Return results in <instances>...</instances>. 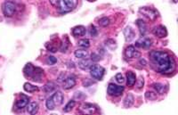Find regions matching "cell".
<instances>
[{
  "label": "cell",
  "instance_id": "11",
  "mask_svg": "<svg viewBox=\"0 0 178 115\" xmlns=\"http://www.w3.org/2000/svg\"><path fill=\"white\" fill-rule=\"evenodd\" d=\"M76 85V79L73 77V76H69L67 77L63 82V88L66 89V90H69V89H71L73 88Z\"/></svg>",
  "mask_w": 178,
  "mask_h": 115
},
{
  "label": "cell",
  "instance_id": "42",
  "mask_svg": "<svg viewBox=\"0 0 178 115\" xmlns=\"http://www.w3.org/2000/svg\"><path fill=\"white\" fill-rule=\"evenodd\" d=\"M173 1H174V3H176H176H177L178 0H173Z\"/></svg>",
  "mask_w": 178,
  "mask_h": 115
},
{
  "label": "cell",
  "instance_id": "13",
  "mask_svg": "<svg viewBox=\"0 0 178 115\" xmlns=\"http://www.w3.org/2000/svg\"><path fill=\"white\" fill-rule=\"evenodd\" d=\"M86 32H87V30L82 25H78V26H76L72 29V35L76 38L85 36Z\"/></svg>",
  "mask_w": 178,
  "mask_h": 115
},
{
  "label": "cell",
  "instance_id": "40",
  "mask_svg": "<svg viewBox=\"0 0 178 115\" xmlns=\"http://www.w3.org/2000/svg\"><path fill=\"white\" fill-rule=\"evenodd\" d=\"M139 63H140V64H142V65H143V66L147 65V62L144 60V59H141V60L139 61Z\"/></svg>",
  "mask_w": 178,
  "mask_h": 115
},
{
  "label": "cell",
  "instance_id": "31",
  "mask_svg": "<svg viewBox=\"0 0 178 115\" xmlns=\"http://www.w3.org/2000/svg\"><path fill=\"white\" fill-rule=\"evenodd\" d=\"M46 106H47V108L48 110H50V111H53L54 109V107H55V104L53 103V99H52V97H50L48 98L47 100V102H46Z\"/></svg>",
  "mask_w": 178,
  "mask_h": 115
},
{
  "label": "cell",
  "instance_id": "19",
  "mask_svg": "<svg viewBox=\"0 0 178 115\" xmlns=\"http://www.w3.org/2000/svg\"><path fill=\"white\" fill-rule=\"evenodd\" d=\"M136 76L133 72H128L126 73V85L128 87H133L136 84Z\"/></svg>",
  "mask_w": 178,
  "mask_h": 115
},
{
  "label": "cell",
  "instance_id": "12",
  "mask_svg": "<svg viewBox=\"0 0 178 115\" xmlns=\"http://www.w3.org/2000/svg\"><path fill=\"white\" fill-rule=\"evenodd\" d=\"M123 33H124L125 38H126V42H129L132 39H134V38L136 36V33L134 30L131 28L130 26H127L125 28V30H123Z\"/></svg>",
  "mask_w": 178,
  "mask_h": 115
},
{
  "label": "cell",
  "instance_id": "37",
  "mask_svg": "<svg viewBox=\"0 0 178 115\" xmlns=\"http://www.w3.org/2000/svg\"><path fill=\"white\" fill-rule=\"evenodd\" d=\"M91 60H92V62H98V61L101 60V56L95 54V53H93L91 55Z\"/></svg>",
  "mask_w": 178,
  "mask_h": 115
},
{
  "label": "cell",
  "instance_id": "23",
  "mask_svg": "<svg viewBox=\"0 0 178 115\" xmlns=\"http://www.w3.org/2000/svg\"><path fill=\"white\" fill-rule=\"evenodd\" d=\"M105 46H106L107 48H109L111 51H114V50H116L117 48H118L117 42H116L114 39H112V38L107 39L106 41H105Z\"/></svg>",
  "mask_w": 178,
  "mask_h": 115
},
{
  "label": "cell",
  "instance_id": "18",
  "mask_svg": "<svg viewBox=\"0 0 178 115\" xmlns=\"http://www.w3.org/2000/svg\"><path fill=\"white\" fill-rule=\"evenodd\" d=\"M38 104L36 102H32V103H28V105L26 106V110H27V112L29 114H36L38 111Z\"/></svg>",
  "mask_w": 178,
  "mask_h": 115
},
{
  "label": "cell",
  "instance_id": "17",
  "mask_svg": "<svg viewBox=\"0 0 178 115\" xmlns=\"http://www.w3.org/2000/svg\"><path fill=\"white\" fill-rule=\"evenodd\" d=\"M93 65V62L91 59H87V58H84L78 62V67L82 70H87L90 69V67Z\"/></svg>",
  "mask_w": 178,
  "mask_h": 115
},
{
  "label": "cell",
  "instance_id": "2",
  "mask_svg": "<svg viewBox=\"0 0 178 115\" xmlns=\"http://www.w3.org/2000/svg\"><path fill=\"white\" fill-rule=\"evenodd\" d=\"M50 2L62 13L71 12L77 5V0H50Z\"/></svg>",
  "mask_w": 178,
  "mask_h": 115
},
{
  "label": "cell",
  "instance_id": "33",
  "mask_svg": "<svg viewBox=\"0 0 178 115\" xmlns=\"http://www.w3.org/2000/svg\"><path fill=\"white\" fill-rule=\"evenodd\" d=\"M115 79H116V81H117L119 84H123L125 82L124 76H123L121 73H118V74L115 76Z\"/></svg>",
  "mask_w": 178,
  "mask_h": 115
},
{
  "label": "cell",
  "instance_id": "41",
  "mask_svg": "<svg viewBox=\"0 0 178 115\" xmlns=\"http://www.w3.org/2000/svg\"><path fill=\"white\" fill-rule=\"evenodd\" d=\"M87 1H88V2H95L96 0H87Z\"/></svg>",
  "mask_w": 178,
  "mask_h": 115
},
{
  "label": "cell",
  "instance_id": "36",
  "mask_svg": "<svg viewBox=\"0 0 178 115\" xmlns=\"http://www.w3.org/2000/svg\"><path fill=\"white\" fill-rule=\"evenodd\" d=\"M68 47H69V41H67V43L64 42V41H62V42L61 43V51L62 52H66L67 51V49H68Z\"/></svg>",
  "mask_w": 178,
  "mask_h": 115
},
{
  "label": "cell",
  "instance_id": "7",
  "mask_svg": "<svg viewBox=\"0 0 178 115\" xmlns=\"http://www.w3.org/2000/svg\"><path fill=\"white\" fill-rule=\"evenodd\" d=\"M125 90V88L123 86H119L114 84V83H110L107 88V92L110 96L111 97H120Z\"/></svg>",
  "mask_w": 178,
  "mask_h": 115
},
{
  "label": "cell",
  "instance_id": "3",
  "mask_svg": "<svg viewBox=\"0 0 178 115\" xmlns=\"http://www.w3.org/2000/svg\"><path fill=\"white\" fill-rule=\"evenodd\" d=\"M24 74L27 77H30L33 79L34 81H40L39 79H41L42 74H43V71L40 68H35L31 63H27L23 69Z\"/></svg>",
  "mask_w": 178,
  "mask_h": 115
},
{
  "label": "cell",
  "instance_id": "22",
  "mask_svg": "<svg viewBox=\"0 0 178 115\" xmlns=\"http://www.w3.org/2000/svg\"><path fill=\"white\" fill-rule=\"evenodd\" d=\"M152 87H153L155 91H156L158 94H160V95H163L166 90V86L164 85V84H161V83H154V84L152 85Z\"/></svg>",
  "mask_w": 178,
  "mask_h": 115
},
{
  "label": "cell",
  "instance_id": "38",
  "mask_svg": "<svg viewBox=\"0 0 178 115\" xmlns=\"http://www.w3.org/2000/svg\"><path fill=\"white\" fill-rule=\"evenodd\" d=\"M47 48L50 51V52H53V53H55L56 51H57V48L56 47H53V44H50V46L49 45H47Z\"/></svg>",
  "mask_w": 178,
  "mask_h": 115
},
{
  "label": "cell",
  "instance_id": "29",
  "mask_svg": "<svg viewBox=\"0 0 178 115\" xmlns=\"http://www.w3.org/2000/svg\"><path fill=\"white\" fill-rule=\"evenodd\" d=\"M145 98L149 101H154L157 99V94L152 91H147L145 93Z\"/></svg>",
  "mask_w": 178,
  "mask_h": 115
},
{
  "label": "cell",
  "instance_id": "5",
  "mask_svg": "<svg viewBox=\"0 0 178 115\" xmlns=\"http://www.w3.org/2000/svg\"><path fill=\"white\" fill-rule=\"evenodd\" d=\"M105 72V69L100 65H92L90 67V74L96 80H101Z\"/></svg>",
  "mask_w": 178,
  "mask_h": 115
},
{
  "label": "cell",
  "instance_id": "25",
  "mask_svg": "<svg viewBox=\"0 0 178 115\" xmlns=\"http://www.w3.org/2000/svg\"><path fill=\"white\" fill-rule=\"evenodd\" d=\"M23 88L24 90L26 91V92H28V93H34V92H37V91L38 90L37 87L32 85V84H30L29 82H27V83L24 84Z\"/></svg>",
  "mask_w": 178,
  "mask_h": 115
},
{
  "label": "cell",
  "instance_id": "6",
  "mask_svg": "<svg viewBox=\"0 0 178 115\" xmlns=\"http://www.w3.org/2000/svg\"><path fill=\"white\" fill-rule=\"evenodd\" d=\"M139 12L142 13L144 17H146L148 20L152 21V22L158 18V12H157V11H155L154 9H152L151 7H148V6L141 7L139 9Z\"/></svg>",
  "mask_w": 178,
  "mask_h": 115
},
{
  "label": "cell",
  "instance_id": "35",
  "mask_svg": "<svg viewBox=\"0 0 178 115\" xmlns=\"http://www.w3.org/2000/svg\"><path fill=\"white\" fill-rule=\"evenodd\" d=\"M90 35L92 37H96L98 35V31L94 25H91V27H90Z\"/></svg>",
  "mask_w": 178,
  "mask_h": 115
},
{
  "label": "cell",
  "instance_id": "26",
  "mask_svg": "<svg viewBox=\"0 0 178 115\" xmlns=\"http://www.w3.org/2000/svg\"><path fill=\"white\" fill-rule=\"evenodd\" d=\"M77 46H78V47H80L81 48L87 49V48H88L89 47H90V42H89V40L87 39V38H82V39L78 40V42H77Z\"/></svg>",
  "mask_w": 178,
  "mask_h": 115
},
{
  "label": "cell",
  "instance_id": "30",
  "mask_svg": "<svg viewBox=\"0 0 178 115\" xmlns=\"http://www.w3.org/2000/svg\"><path fill=\"white\" fill-rule=\"evenodd\" d=\"M98 23H99V25L101 26V27H107V26H109V24L111 23V21H110V19L107 18V17H102V18L99 20Z\"/></svg>",
  "mask_w": 178,
  "mask_h": 115
},
{
  "label": "cell",
  "instance_id": "21",
  "mask_svg": "<svg viewBox=\"0 0 178 115\" xmlns=\"http://www.w3.org/2000/svg\"><path fill=\"white\" fill-rule=\"evenodd\" d=\"M75 56L77 57V59H84V58H87L89 55L88 51H87L86 49H77L75 51L74 53Z\"/></svg>",
  "mask_w": 178,
  "mask_h": 115
},
{
  "label": "cell",
  "instance_id": "9",
  "mask_svg": "<svg viewBox=\"0 0 178 115\" xmlns=\"http://www.w3.org/2000/svg\"><path fill=\"white\" fill-rule=\"evenodd\" d=\"M152 33L155 37L159 38H164L167 36V30L166 28L163 25H159L153 28Z\"/></svg>",
  "mask_w": 178,
  "mask_h": 115
},
{
  "label": "cell",
  "instance_id": "20",
  "mask_svg": "<svg viewBox=\"0 0 178 115\" xmlns=\"http://www.w3.org/2000/svg\"><path fill=\"white\" fill-rule=\"evenodd\" d=\"M136 23L139 28L141 36H144L145 33L147 32V26H146V23L144 22V21H142V19H138V20H136Z\"/></svg>",
  "mask_w": 178,
  "mask_h": 115
},
{
  "label": "cell",
  "instance_id": "34",
  "mask_svg": "<svg viewBox=\"0 0 178 115\" xmlns=\"http://www.w3.org/2000/svg\"><path fill=\"white\" fill-rule=\"evenodd\" d=\"M57 62V59L54 56H48L47 58V63L48 65H53Z\"/></svg>",
  "mask_w": 178,
  "mask_h": 115
},
{
  "label": "cell",
  "instance_id": "8",
  "mask_svg": "<svg viewBox=\"0 0 178 115\" xmlns=\"http://www.w3.org/2000/svg\"><path fill=\"white\" fill-rule=\"evenodd\" d=\"M125 55L128 59H133V58H139L141 56V54L139 51H137L134 46H129L125 50Z\"/></svg>",
  "mask_w": 178,
  "mask_h": 115
},
{
  "label": "cell",
  "instance_id": "4",
  "mask_svg": "<svg viewBox=\"0 0 178 115\" xmlns=\"http://www.w3.org/2000/svg\"><path fill=\"white\" fill-rule=\"evenodd\" d=\"M2 11L6 17H12L16 11V6L12 1H5L2 5Z\"/></svg>",
  "mask_w": 178,
  "mask_h": 115
},
{
  "label": "cell",
  "instance_id": "10",
  "mask_svg": "<svg viewBox=\"0 0 178 115\" xmlns=\"http://www.w3.org/2000/svg\"><path fill=\"white\" fill-rule=\"evenodd\" d=\"M152 44V40L151 38H144L142 37L138 41H136V47H138V48H149Z\"/></svg>",
  "mask_w": 178,
  "mask_h": 115
},
{
  "label": "cell",
  "instance_id": "39",
  "mask_svg": "<svg viewBox=\"0 0 178 115\" xmlns=\"http://www.w3.org/2000/svg\"><path fill=\"white\" fill-rule=\"evenodd\" d=\"M92 84H94V81H91L90 79H87L86 80H84L83 85H84V87H85V88H88L89 86L92 85Z\"/></svg>",
  "mask_w": 178,
  "mask_h": 115
},
{
  "label": "cell",
  "instance_id": "32",
  "mask_svg": "<svg viewBox=\"0 0 178 115\" xmlns=\"http://www.w3.org/2000/svg\"><path fill=\"white\" fill-rule=\"evenodd\" d=\"M136 88L138 89H141L143 88V85H144V79H143V77L142 76H140L138 79H136Z\"/></svg>",
  "mask_w": 178,
  "mask_h": 115
},
{
  "label": "cell",
  "instance_id": "15",
  "mask_svg": "<svg viewBox=\"0 0 178 115\" xmlns=\"http://www.w3.org/2000/svg\"><path fill=\"white\" fill-rule=\"evenodd\" d=\"M81 112L83 113H88V114H92V113H95V112L97 111L96 107L95 105H93L92 103H85L81 106Z\"/></svg>",
  "mask_w": 178,
  "mask_h": 115
},
{
  "label": "cell",
  "instance_id": "16",
  "mask_svg": "<svg viewBox=\"0 0 178 115\" xmlns=\"http://www.w3.org/2000/svg\"><path fill=\"white\" fill-rule=\"evenodd\" d=\"M51 97H52V99H53L55 106H56V105L59 106V105L62 104V103H63V95H62V93L60 92V91L55 92L53 96H51Z\"/></svg>",
  "mask_w": 178,
  "mask_h": 115
},
{
  "label": "cell",
  "instance_id": "1",
  "mask_svg": "<svg viewBox=\"0 0 178 115\" xmlns=\"http://www.w3.org/2000/svg\"><path fill=\"white\" fill-rule=\"evenodd\" d=\"M149 57L152 66L159 72L168 74L176 70V62L166 52L153 50L149 53Z\"/></svg>",
  "mask_w": 178,
  "mask_h": 115
},
{
  "label": "cell",
  "instance_id": "24",
  "mask_svg": "<svg viewBox=\"0 0 178 115\" xmlns=\"http://www.w3.org/2000/svg\"><path fill=\"white\" fill-rule=\"evenodd\" d=\"M134 102H135V98L133 97V95H127L126 97L125 98L124 100V106L125 107H126V108H129L131 107L133 104H134Z\"/></svg>",
  "mask_w": 178,
  "mask_h": 115
},
{
  "label": "cell",
  "instance_id": "27",
  "mask_svg": "<svg viewBox=\"0 0 178 115\" xmlns=\"http://www.w3.org/2000/svg\"><path fill=\"white\" fill-rule=\"evenodd\" d=\"M55 84L53 83V82H47L46 85H45V87H44V90H45V92L46 93H52L54 89H55Z\"/></svg>",
  "mask_w": 178,
  "mask_h": 115
},
{
  "label": "cell",
  "instance_id": "14",
  "mask_svg": "<svg viewBox=\"0 0 178 115\" xmlns=\"http://www.w3.org/2000/svg\"><path fill=\"white\" fill-rule=\"evenodd\" d=\"M29 101H30L29 97H26V96H24V95H22V98L18 99L17 101H16V103H15V106L17 107L18 109H22V108H25V107L28 105Z\"/></svg>",
  "mask_w": 178,
  "mask_h": 115
},
{
  "label": "cell",
  "instance_id": "28",
  "mask_svg": "<svg viewBox=\"0 0 178 115\" xmlns=\"http://www.w3.org/2000/svg\"><path fill=\"white\" fill-rule=\"evenodd\" d=\"M75 105H76V102H75L74 100L69 101V103H67L65 105V107L63 108V112H71V110L74 108Z\"/></svg>",
  "mask_w": 178,
  "mask_h": 115
}]
</instances>
